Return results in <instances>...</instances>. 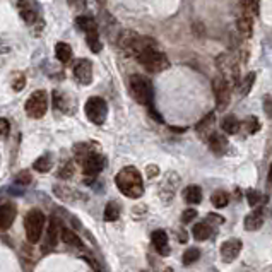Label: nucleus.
Segmentation results:
<instances>
[{
    "mask_svg": "<svg viewBox=\"0 0 272 272\" xmlns=\"http://www.w3.org/2000/svg\"><path fill=\"white\" fill-rule=\"evenodd\" d=\"M72 173H74V165L72 163H67V165H64L60 168V172H58V178H71L72 177Z\"/></svg>",
    "mask_w": 272,
    "mask_h": 272,
    "instance_id": "f704fd0d",
    "label": "nucleus"
},
{
    "mask_svg": "<svg viewBox=\"0 0 272 272\" xmlns=\"http://www.w3.org/2000/svg\"><path fill=\"white\" fill-rule=\"evenodd\" d=\"M98 2H99V3H104V2H106V0H98Z\"/></svg>",
    "mask_w": 272,
    "mask_h": 272,
    "instance_id": "49530a36",
    "label": "nucleus"
},
{
    "mask_svg": "<svg viewBox=\"0 0 272 272\" xmlns=\"http://www.w3.org/2000/svg\"><path fill=\"white\" fill-rule=\"evenodd\" d=\"M165 272H173V269H170V267H168V269H165Z\"/></svg>",
    "mask_w": 272,
    "mask_h": 272,
    "instance_id": "a18cd8bd",
    "label": "nucleus"
},
{
    "mask_svg": "<svg viewBox=\"0 0 272 272\" xmlns=\"http://www.w3.org/2000/svg\"><path fill=\"white\" fill-rule=\"evenodd\" d=\"M254 81H255V74H254V72L248 74L247 79L243 81V86H242V92H243V94H248V92H250V89H252V84H254Z\"/></svg>",
    "mask_w": 272,
    "mask_h": 272,
    "instance_id": "c9c22d12",
    "label": "nucleus"
},
{
    "mask_svg": "<svg viewBox=\"0 0 272 272\" xmlns=\"http://www.w3.org/2000/svg\"><path fill=\"white\" fill-rule=\"evenodd\" d=\"M135 58H137L139 64L149 72H163L170 67L168 57H166L163 52H159V50L156 48V45L144 48Z\"/></svg>",
    "mask_w": 272,
    "mask_h": 272,
    "instance_id": "f03ea898",
    "label": "nucleus"
},
{
    "mask_svg": "<svg viewBox=\"0 0 272 272\" xmlns=\"http://www.w3.org/2000/svg\"><path fill=\"white\" fill-rule=\"evenodd\" d=\"M48 92L45 91V89H38V91H34L33 94L29 96L28 101H26V113H28L29 118H43L45 113L48 111Z\"/></svg>",
    "mask_w": 272,
    "mask_h": 272,
    "instance_id": "39448f33",
    "label": "nucleus"
},
{
    "mask_svg": "<svg viewBox=\"0 0 272 272\" xmlns=\"http://www.w3.org/2000/svg\"><path fill=\"white\" fill-rule=\"evenodd\" d=\"M209 142V147H211V151L217 156H221V154H224V151L228 149V141L226 137H224L223 134H217V132H212L211 137L207 139Z\"/></svg>",
    "mask_w": 272,
    "mask_h": 272,
    "instance_id": "f3484780",
    "label": "nucleus"
},
{
    "mask_svg": "<svg viewBox=\"0 0 272 272\" xmlns=\"http://www.w3.org/2000/svg\"><path fill=\"white\" fill-rule=\"evenodd\" d=\"M33 168L36 170L38 173H46V172H50V168H52V158H50V156H41V158H38L36 161H34Z\"/></svg>",
    "mask_w": 272,
    "mask_h": 272,
    "instance_id": "c85d7f7f",
    "label": "nucleus"
},
{
    "mask_svg": "<svg viewBox=\"0 0 272 272\" xmlns=\"http://www.w3.org/2000/svg\"><path fill=\"white\" fill-rule=\"evenodd\" d=\"M192 233H193V238L195 240H199V242H205V240L211 238L212 229L207 223H197L195 226H193Z\"/></svg>",
    "mask_w": 272,
    "mask_h": 272,
    "instance_id": "5701e85b",
    "label": "nucleus"
},
{
    "mask_svg": "<svg viewBox=\"0 0 272 272\" xmlns=\"http://www.w3.org/2000/svg\"><path fill=\"white\" fill-rule=\"evenodd\" d=\"M84 111H86V116L92 123L101 125V123H104V120H106L108 116V104L106 101L99 98V96H92V98H89L86 101V104H84Z\"/></svg>",
    "mask_w": 272,
    "mask_h": 272,
    "instance_id": "423d86ee",
    "label": "nucleus"
},
{
    "mask_svg": "<svg viewBox=\"0 0 272 272\" xmlns=\"http://www.w3.org/2000/svg\"><path fill=\"white\" fill-rule=\"evenodd\" d=\"M86 43H88L89 48H91L92 53H99L101 52V48H103V43H101V40H99L98 29L86 33Z\"/></svg>",
    "mask_w": 272,
    "mask_h": 272,
    "instance_id": "a878e982",
    "label": "nucleus"
},
{
    "mask_svg": "<svg viewBox=\"0 0 272 272\" xmlns=\"http://www.w3.org/2000/svg\"><path fill=\"white\" fill-rule=\"evenodd\" d=\"M130 94L134 99L142 106H151L154 98V89L153 84L147 77L141 76V74H134L130 77Z\"/></svg>",
    "mask_w": 272,
    "mask_h": 272,
    "instance_id": "7ed1b4c3",
    "label": "nucleus"
},
{
    "mask_svg": "<svg viewBox=\"0 0 272 272\" xmlns=\"http://www.w3.org/2000/svg\"><path fill=\"white\" fill-rule=\"evenodd\" d=\"M242 252V242L238 238H229L221 245V257L224 262H233Z\"/></svg>",
    "mask_w": 272,
    "mask_h": 272,
    "instance_id": "9b49d317",
    "label": "nucleus"
},
{
    "mask_svg": "<svg viewBox=\"0 0 272 272\" xmlns=\"http://www.w3.org/2000/svg\"><path fill=\"white\" fill-rule=\"evenodd\" d=\"M53 103H55V106L60 111H64V113H72L74 104H72L71 98H69V96L65 94V92H62V91H55V92H53Z\"/></svg>",
    "mask_w": 272,
    "mask_h": 272,
    "instance_id": "6ab92c4d",
    "label": "nucleus"
},
{
    "mask_svg": "<svg viewBox=\"0 0 272 272\" xmlns=\"http://www.w3.org/2000/svg\"><path fill=\"white\" fill-rule=\"evenodd\" d=\"M15 205L14 204H2L0 205V229H9L15 219Z\"/></svg>",
    "mask_w": 272,
    "mask_h": 272,
    "instance_id": "ddd939ff",
    "label": "nucleus"
},
{
    "mask_svg": "<svg viewBox=\"0 0 272 272\" xmlns=\"http://www.w3.org/2000/svg\"><path fill=\"white\" fill-rule=\"evenodd\" d=\"M211 202H212V205L217 209H223V207H226V205L229 204V195L224 190H216L214 193L211 195Z\"/></svg>",
    "mask_w": 272,
    "mask_h": 272,
    "instance_id": "bb28decb",
    "label": "nucleus"
},
{
    "mask_svg": "<svg viewBox=\"0 0 272 272\" xmlns=\"http://www.w3.org/2000/svg\"><path fill=\"white\" fill-rule=\"evenodd\" d=\"M240 127H242V123H240V120L236 118L235 115L224 116V118H223V123H221V129H223L224 134H228V135L238 134Z\"/></svg>",
    "mask_w": 272,
    "mask_h": 272,
    "instance_id": "412c9836",
    "label": "nucleus"
},
{
    "mask_svg": "<svg viewBox=\"0 0 272 272\" xmlns=\"http://www.w3.org/2000/svg\"><path fill=\"white\" fill-rule=\"evenodd\" d=\"M197 217V211L195 209H186V211L183 212V214H181V223H190V221L192 219H195Z\"/></svg>",
    "mask_w": 272,
    "mask_h": 272,
    "instance_id": "58836bf2",
    "label": "nucleus"
},
{
    "mask_svg": "<svg viewBox=\"0 0 272 272\" xmlns=\"http://www.w3.org/2000/svg\"><path fill=\"white\" fill-rule=\"evenodd\" d=\"M199 259H200V250L199 248L192 247V248H186L185 250V254H183V264L185 266H190V264L197 262Z\"/></svg>",
    "mask_w": 272,
    "mask_h": 272,
    "instance_id": "c756f323",
    "label": "nucleus"
},
{
    "mask_svg": "<svg viewBox=\"0 0 272 272\" xmlns=\"http://www.w3.org/2000/svg\"><path fill=\"white\" fill-rule=\"evenodd\" d=\"M76 28L81 29L83 33H89V31L98 29V24H96L94 19L89 17V15H79V17L76 19Z\"/></svg>",
    "mask_w": 272,
    "mask_h": 272,
    "instance_id": "b1692460",
    "label": "nucleus"
},
{
    "mask_svg": "<svg viewBox=\"0 0 272 272\" xmlns=\"http://www.w3.org/2000/svg\"><path fill=\"white\" fill-rule=\"evenodd\" d=\"M10 86H12L14 91H22V89H24V86H26V77H24V74H21V72L14 74Z\"/></svg>",
    "mask_w": 272,
    "mask_h": 272,
    "instance_id": "2f4dec72",
    "label": "nucleus"
},
{
    "mask_svg": "<svg viewBox=\"0 0 272 272\" xmlns=\"http://www.w3.org/2000/svg\"><path fill=\"white\" fill-rule=\"evenodd\" d=\"M74 77L83 86H89L92 83V64L88 58L76 60V64H74Z\"/></svg>",
    "mask_w": 272,
    "mask_h": 272,
    "instance_id": "1a4fd4ad",
    "label": "nucleus"
},
{
    "mask_svg": "<svg viewBox=\"0 0 272 272\" xmlns=\"http://www.w3.org/2000/svg\"><path fill=\"white\" fill-rule=\"evenodd\" d=\"M120 217V205L116 202H108V205L104 207V219L106 221H116Z\"/></svg>",
    "mask_w": 272,
    "mask_h": 272,
    "instance_id": "cd10ccee",
    "label": "nucleus"
},
{
    "mask_svg": "<svg viewBox=\"0 0 272 272\" xmlns=\"http://www.w3.org/2000/svg\"><path fill=\"white\" fill-rule=\"evenodd\" d=\"M247 200L252 207H257L260 202H262V195H260V192H257V190L250 188V190H247Z\"/></svg>",
    "mask_w": 272,
    "mask_h": 272,
    "instance_id": "473e14b6",
    "label": "nucleus"
},
{
    "mask_svg": "<svg viewBox=\"0 0 272 272\" xmlns=\"http://www.w3.org/2000/svg\"><path fill=\"white\" fill-rule=\"evenodd\" d=\"M245 130L248 132V134H255V132H259L260 129V123L257 120V116H248L247 120H245Z\"/></svg>",
    "mask_w": 272,
    "mask_h": 272,
    "instance_id": "7c9ffc66",
    "label": "nucleus"
},
{
    "mask_svg": "<svg viewBox=\"0 0 272 272\" xmlns=\"http://www.w3.org/2000/svg\"><path fill=\"white\" fill-rule=\"evenodd\" d=\"M264 224V209H255L250 214L245 217L243 226L247 231H257V229L262 228Z\"/></svg>",
    "mask_w": 272,
    "mask_h": 272,
    "instance_id": "dca6fc26",
    "label": "nucleus"
},
{
    "mask_svg": "<svg viewBox=\"0 0 272 272\" xmlns=\"http://www.w3.org/2000/svg\"><path fill=\"white\" fill-rule=\"evenodd\" d=\"M267 186H272V165H271V168H269V177H267Z\"/></svg>",
    "mask_w": 272,
    "mask_h": 272,
    "instance_id": "37998d69",
    "label": "nucleus"
},
{
    "mask_svg": "<svg viewBox=\"0 0 272 272\" xmlns=\"http://www.w3.org/2000/svg\"><path fill=\"white\" fill-rule=\"evenodd\" d=\"M81 166H83V172L88 177H96L98 173H101V170L104 168V158L101 156L98 151H92L89 153L83 161H79Z\"/></svg>",
    "mask_w": 272,
    "mask_h": 272,
    "instance_id": "6e6552de",
    "label": "nucleus"
},
{
    "mask_svg": "<svg viewBox=\"0 0 272 272\" xmlns=\"http://www.w3.org/2000/svg\"><path fill=\"white\" fill-rule=\"evenodd\" d=\"M154 248L159 252L161 255H170V247H168V235H166L165 229H156L151 235Z\"/></svg>",
    "mask_w": 272,
    "mask_h": 272,
    "instance_id": "2eb2a0df",
    "label": "nucleus"
},
{
    "mask_svg": "<svg viewBox=\"0 0 272 272\" xmlns=\"http://www.w3.org/2000/svg\"><path fill=\"white\" fill-rule=\"evenodd\" d=\"M242 5L245 10H248L252 15H259V0H242Z\"/></svg>",
    "mask_w": 272,
    "mask_h": 272,
    "instance_id": "72a5a7b5",
    "label": "nucleus"
},
{
    "mask_svg": "<svg viewBox=\"0 0 272 272\" xmlns=\"http://www.w3.org/2000/svg\"><path fill=\"white\" fill-rule=\"evenodd\" d=\"M60 240L67 245V247H72V248H83L84 247L83 242H81V238L77 236V233H74L72 229H69V228L60 229Z\"/></svg>",
    "mask_w": 272,
    "mask_h": 272,
    "instance_id": "aec40b11",
    "label": "nucleus"
},
{
    "mask_svg": "<svg viewBox=\"0 0 272 272\" xmlns=\"http://www.w3.org/2000/svg\"><path fill=\"white\" fill-rule=\"evenodd\" d=\"M212 91H214L217 110L219 111L226 110L229 104V98H231V88H229V83L221 74L217 77H214V81H212Z\"/></svg>",
    "mask_w": 272,
    "mask_h": 272,
    "instance_id": "0eeeda50",
    "label": "nucleus"
},
{
    "mask_svg": "<svg viewBox=\"0 0 272 272\" xmlns=\"http://www.w3.org/2000/svg\"><path fill=\"white\" fill-rule=\"evenodd\" d=\"M115 185L129 199H139L144 193V181L135 166H125L115 177Z\"/></svg>",
    "mask_w": 272,
    "mask_h": 272,
    "instance_id": "f257e3e1",
    "label": "nucleus"
},
{
    "mask_svg": "<svg viewBox=\"0 0 272 272\" xmlns=\"http://www.w3.org/2000/svg\"><path fill=\"white\" fill-rule=\"evenodd\" d=\"M209 221H211V223H216V224H223L224 223V217L216 216V214H209Z\"/></svg>",
    "mask_w": 272,
    "mask_h": 272,
    "instance_id": "79ce46f5",
    "label": "nucleus"
},
{
    "mask_svg": "<svg viewBox=\"0 0 272 272\" xmlns=\"http://www.w3.org/2000/svg\"><path fill=\"white\" fill-rule=\"evenodd\" d=\"M236 28H238V31L243 34L245 38H250L252 36V29H254V24H252V17H250V12H248V10H245L242 15H238V19H236Z\"/></svg>",
    "mask_w": 272,
    "mask_h": 272,
    "instance_id": "a211bd4d",
    "label": "nucleus"
},
{
    "mask_svg": "<svg viewBox=\"0 0 272 272\" xmlns=\"http://www.w3.org/2000/svg\"><path fill=\"white\" fill-rule=\"evenodd\" d=\"M180 242H186V235H185V231H183V229H180Z\"/></svg>",
    "mask_w": 272,
    "mask_h": 272,
    "instance_id": "c03bdc74",
    "label": "nucleus"
},
{
    "mask_svg": "<svg viewBox=\"0 0 272 272\" xmlns=\"http://www.w3.org/2000/svg\"><path fill=\"white\" fill-rule=\"evenodd\" d=\"M17 9L21 17L24 19L28 24L36 22L38 15H40V3L36 0H17Z\"/></svg>",
    "mask_w": 272,
    "mask_h": 272,
    "instance_id": "9d476101",
    "label": "nucleus"
},
{
    "mask_svg": "<svg viewBox=\"0 0 272 272\" xmlns=\"http://www.w3.org/2000/svg\"><path fill=\"white\" fill-rule=\"evenodd\" d=\"M55 57L58 62L62 64H67L69 60L72 58V48L69 43H57L55 46Z\"/></svg>",
    "mask_w": 272,
    "mask_h": 272,
    "instance_id": "393cba45",
    "label": "nucleus"
},
{
    "mask_svg": "<svg viewBox=\"0 0 272 272\" xmlns=\"http://www.w3.org/2000/svg\"><path fill=\"white\" fill-rule=\"evenodd\" d=\"M67 2L72 9H77V10H83L84 7H86V0H67Z\"/></svg>",
    "mask_w": 272,
    "mask_h": 272,
    "instance_id": "ea45409f",
    "label": "nucleus"
},
{
    "mask_svg": "<svg viewBox=\"0 0 272 272\" xmlns=\"http://www.w3.org/2000/svg\"><path fill=\"white\" fill-rule=\"evenodd\" d=\"M214 123H216V118H214V113H209L205 118H202L199 123H197V134L202 141H207L211 137V134L214 132Z\"/></svg>",
    "mask_w": 272,
    "mask_h": 272,
    "instance_id": "4468645a",
    "label": "nucleus"
},
{
    "mask_svg": "<svg viewBox=\"0 0 272 272\" xmlns=\"http://www.w3.org/2000/svg\"><path fill=\"white\" fill-rule=\"evenodd\" d=\"M183 199H185V202H188V204H193V205L200 204V200H202V190H200V186L188 185L183 190Z\"/></svg>",
    "mask_w": 272,
    "mask_h": 272,
    "instance_id": "4be33fe9",
    "label": "nucleus"
},
{
    "mask_svg": "<svg viewBox=\"0 0 272 272\" xmlns=\"http://www.w3.org/2000/svg\"><path fill=\"white\" fill-rule=\"evenodd\" d=\"M264 110H266L267 116H272V98L271 96H266V99H264Z\"/></svg>",
    "mask_w": 272,
    "mask_h": 272,
    "instance_id": "a19ab883",
    "label": "nucleus"
},
{
    "mask_svg": "<svg viewBox=\"0 0 272 272\" xmlns=\"http://www.w3.org/2000/svg\"><path fill=\"white\" fill-rule=\"evenodd\" d=\"M15 183H19V185H28V183H31V175L28 172L19 173L17 177H15Z\"/></svg>",
    "mask_w": 272,
    "mask_h": 272,
    "instance_id": "4c0bfd02",
    "label": "nucleus"
},
{
    "mask_svg": "<svg viewBox=\"0 0 272 272\" xmlns=\"http://www.w3.org/2000/svg\"><path fill=\"white\" fill-rule=\"evenodd\" d=\"M45 214L40 209H31L24 217V229H26V238L29 243H38L41 238V233L45 228Z\"/></svg>",
    "mask_w": 272,
    "mask_h": 272,
    "instance_id": "20e7f679",
    "label": "nucleus"
},
{
    "mask_svg": "<svg viewBox=\"0 0 272 272\" xmlns=\"http://www.w3.org/2000/svg\"><path fill=\"white\" fill-rule=\"evenodd\" d=\"M60 224H58L57 217H50L48 228H46V240H45V252L46 250H53L58 243V238H60Z\"/></svg>",
    "mask_w": 272,
    "mask_h": 272,
    "instance_id": "f8f14e48",
    "label": "nucleus"
},
{
    "mask_svg": "<svg viewBox=\"0 0 272 272\" xmlns=\"http://www.w3.org/2000/svg\"><path fill=\"white\" fill-rule=\"evenodd\" d=\"M10 132V123L7 118H0V137H5Z\"/></svg>",
    "mask_w": 272,
    "mask_h": 272,
    "instance_id": "e433bc0d",
    "label": "nucleus"
}]
</instances>
